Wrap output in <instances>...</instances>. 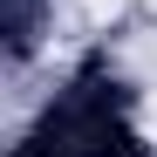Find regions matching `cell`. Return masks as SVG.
I'll return each mask as SVG.
<instances>
[{
  "label": "cell",
  "mask_w": 157,
  "mask_h": 157,
  "mask_svg": "<svg viewBox=\"0 0 157 157\" xmlns=\"http://www.w3.org/2000/svg\"><path fill=\"white\" fill-rule=\"evenodd\" d=\"M137 137L157 144V89H144V102H137Z\"/></svg>",
  "instance_id": "obj_1"
},
{
  "label": "cell",
  "mask_w": 157,
  "mask_h": 157,
  "mask_svg": "<svg viewBox=\"0 0 157 157\" xmlns=\"http://www.w3.org/2000/svg\"><path fill=\"white\" fill-rule=\"evenodd\" d=\"M144 7H150V14H157V0H144Z\"/></svg>",
  "instance_id": "obj_2"
}]
</instances>
